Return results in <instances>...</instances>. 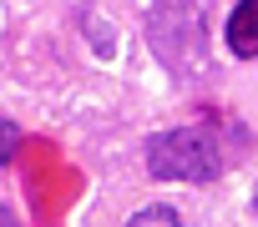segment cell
I'll list each match as a JSON object with an SVG mask.
<instances>
[{"label":"cell","instance_id":"obj_1","mask_svg":"<svg viewBox=\"0 0 258 227\" xmlns=\"http://www.w3.org/2000/svg\"><path fill=\"white\" fill-rule=\"evenodd\" d=\"M208 0H152V26L147 41L167 61L172 76H192L208 61Z\"/></svg>","mask_w":258,"mask_h":227},{"label":"cell","instance_id":"obj_2","mask_svg":"<svg viewBox=\"0 0 258 227\" xmlns=\"http://www.w3.org/2000/svg\"><path fill=\"white\" fill-rule=\"evenodd\" d=\"M147 172L157 182H213L223 172V142L208 127H172L147 142Z\"/></svg>","mask_w":258,"mask_h":227},{"label":"cell","instance_id":"obj_3","mask_svg":"<svg viewBox=\"0 0 258 227\" xmlns=\"http://www.w3.org/2000/svg\"><path fill=\"white\" fill-rule=\"evenodd\" d=\"M228 51L238 61L258 56V0H238V11L228 16Z\"/></svg>","mask_w":258,"mask_h":227},{"label":"cell","instance_id":"obj_4","mask_svg":"<svg viewBox=\"0 0 258 227\" xmlns=\"http://www.w3.org/2000/svg\"><path fill=\"white\" fill-rule=\"evenodd\" d=\"M126 227H192V222H182L172 207H142L132 222H126Z\"/></svg>","mask_w":258,"mask_h":227},{"label":"cell","instance_id":"obj_5","mask_svg":"<svg viewBox=\"0 0 258 227\" xmlns=\"http://www.w3.org/2000/svg\"><path fill=\"white\" fill-rule=\"evenodd\" d=\"M16 152H21V127L0 117V167H6V162H11Z\"/></svg>","mask_w":258,"mask_h":227},{"label":"cell","instance_id":"obj_6","mask_svg":"<svg viewBox=\"0 0 258 227\" xmlns=\"http://www.w3.org/2000/svg\"><path fill=\"white\" fill-rule=\"evenodd\" d=\"M0 227H21V222H16V212H11V207H0Z\"/></svg>","mask_w":258,"mask_h":227}]
</instances>
